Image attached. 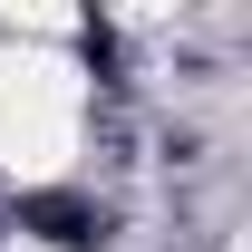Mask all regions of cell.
I'll return each instance as SVG.
<instances>
[{
  "label": "cell",
  "instance_id": "6da1fadb",
  "mask_svg": "<svg viewBox=\"0 0 252 252\" xmlns=\"http://www.w3.org/2000/svg\"><path fill=\"white\" fill-rule=\"evenodd\" d=\"M78 126H88V78L68 49L49 39H10L0 49V175H68L78 156Z\"/></svg>",
  "mask_w": 252,
  "mask_h": 252
},
{
  "label": "cell",
  "instance_id": "7a4b0ae2",
  "mask_svg": "<svg viewBox=\"0 0 252 252\" xmlns=\"http://www.w3.org/2000/svg\"><path fill=\"white\" fill-rule=\"evenodd\" d=\"M10 252H49V243H39V233H20V243H10Z\"/></svg>",
  "mask_w": 252,
  "mask_h": 252
}]
</instances>
